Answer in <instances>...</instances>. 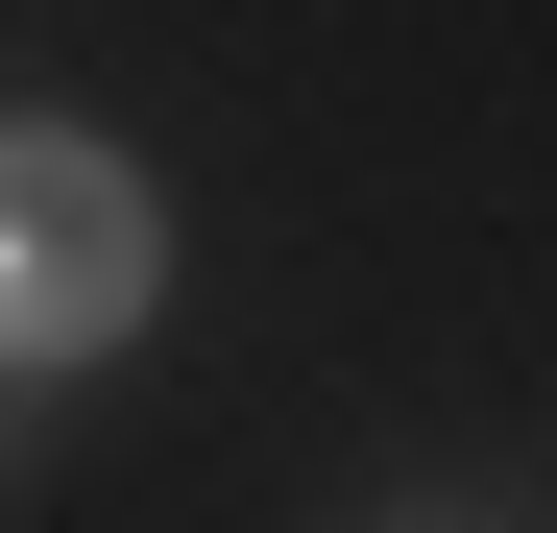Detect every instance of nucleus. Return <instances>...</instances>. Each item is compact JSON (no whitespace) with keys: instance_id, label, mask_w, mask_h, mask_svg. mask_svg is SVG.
<instances>
[{"instance_id":"1","label":"nucleus","mask_w":557,"mask_h":533,"mask_svg":"<svg viewBox=\"0 0 557 533\" xmlns=\"http://www.w3.org/2000/svg\"><path fill=\"white\" fill-rule=\"evenodd\" d=\"M122 315H146V195L25 122V146H0V339L49 364V339H122Z\"/></svg>"}]
</instances>
